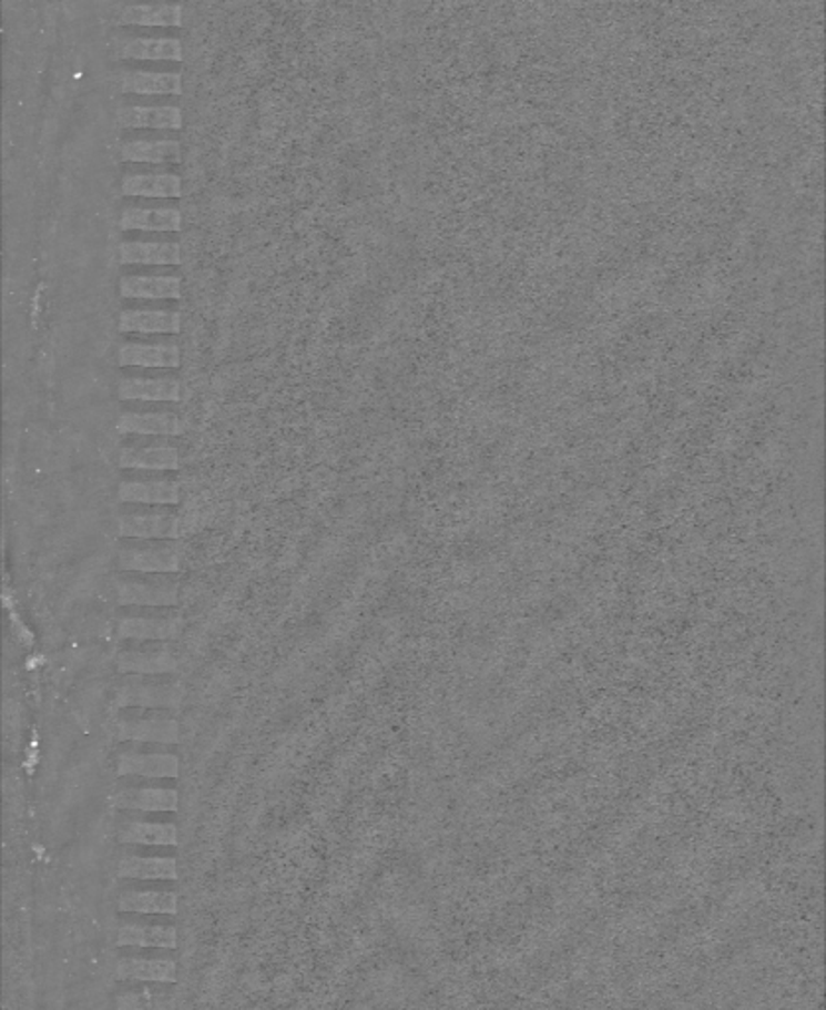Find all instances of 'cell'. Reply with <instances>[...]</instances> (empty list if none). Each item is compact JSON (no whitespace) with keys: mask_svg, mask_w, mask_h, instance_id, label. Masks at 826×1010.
<instances>
[{"mask_svg":"<svg viewBox=\"0 0 826 1010\" xmlns=\"http://www.w3.org/2000/svg\"><path fill=\"white\" fill-rule=\"evenodd\" d=\"M184 697V688L176 681H159L144 675H131L116 688L119 706L139 708H174Z\"/></svg>","mask_w":826,"mask_h":1010,"instance_id":"1","label":"cell"},{"mask_svg":"<svg viewBox=\"0 0 826 1010\" xmlns=\"http://www.w3.org/2000/svg\"><path fill=\"white\" fill-rule=\"evenodd\" d=\"M116 670L129 675H166L179 670L176 652L166 642L131 645L116 655Z\"/></svg>","mask_w":826,"mask_h":1010,"instance_id":"2","label":"cell"},{"mask_svg":"<svg viewBox=\"0 0 826 1010\" xmlns=\"http://www.w3.org/2000/svg\"><path fill=\"white\" fill-rule=\"evenodd\" d=\"M116 602L121 606H174L179 600V584L170 579H121L115 584Z\"/></svg>","mask_w":826,"mask_h":1010,"instance_id":"3","label":"cell"},{"mask_svg":"<svg viewBox=\"0 0 826 1010\" xmlns=\"http://www.w3.org/2000/svg\"><path fill=\"white\" fill-rule=\"evenodd\" d=\"M119 567L123 571L143 572V574L176 572L180 567L179 551L172 545L134 543V545H126L121 549Z\"/></svg>","mask_w":826,"mask_h":1010,"instance_id":"4","label":"cell"},{"mask_svg":"<svg viewBox=\"0 0 826 1010\" xmlns=\"http://www.w3.org/2000/svg\"><path fill=\"white\" fill-rule=\"evenodd\" d=\"M119 741L131 743H179L180 726L172 716H123L116 723Z\"/></svg>","mask_w":826,"mask_h":1010,"instance_id":"5","label":"cell"},{"mask_svg":"<svg viewBox=\"0 0 826 1010\" xmlns=\"http://www.w3.org/2000/svg\"><path fill=\"white\" fill-rule=\"evenodd\" d=\"M119 533L136 541L174 539L180 533V521L170 511H133L119 518Z\"/></svg>","mask_w":826,"mask_h":1010,"instance_id":"6","label":"cell"},{"mask_svg":"<svg viewBox=\"0 0 826 1010\" xmlns=\"http://www.w3.org/2000/svg\"><path fill=\"white\" fill-rule=\"evenodd\" d=\"M180 762L174 754L162 752H123L116 762L119 776L141 778H176Z\"/></svg>","mask_w":826,"mask_h":1010,"instance_id":"7","label":"cell"},{"mask_svg":"<svg viewBox=\"0 0 826 1010\" xmlns=\"http://www.w3.org/2000/svg\"><path fill=\"white\" fill-rule=\"evenodd\" d=\"M113 805L144 814H170L179 809V792L172 787H125L116 792Z\"/></svg>","mask_w":826,"mask_h":1010,"instance_id":"8","label":"cell"},{"mask_svg":"<svg viewBox=\"0 0 826 1010\" xmlns=\"http://www.w3.org/2000/svg\"><path fill=\"white\" fill-rule=\"evenodd\" d=\"M184 429V420L174 412H123L116 420V430L121 435L179 437Z\"/></svg>","mask_w":826,"mask_h":1010,"instance_id":"9","label":"cell"},{"mask_svg":"<svg viewBox=\"0 0 826 1010\" xmlns=\"http://www.w3.org/2000/svg\"><path fill=\"white\" fill-rule=\"evenodd\" d=\"M116 977L121 981L141 983H176L179 967L172 959H146V957H123L116 963Z\"/></svg>","mask_w":826,"mask_h":1010,"instance_id":"10","label":"cell"},{"mask_svg":"<svg viewBox=\"0 0 826 1010\" xmlns=\"http://www.w3.org/2000/svg\"><path fill=\"white\" fill-rule=\"evenodd\" d=\"M119 397L123 401L176 402L180 381L176 377H125L119 384Z\"/></svg>","mask_w":826,"mask_h":1010,"instance_id":"11","label":"cell"},{"mask_svg":"<svg viewBox=\"0 0 826 1010\" xmlns=\"http://www.w3.org/2000/svg\"><path fill=\"white\" fill-rule=\"evenodd\" d=\"M121 367H166L180 366V348L176 344H123L116 354Z\"/></svg>","mask_w":826,"mask_h":1010,"instance_id":"12","label":"cell"},{"mask_svg":"<svg viewBox=\"0 0 826 1010\" xmlns=\"http://www.w3.org/2000/svg\"><path fill=\"white\" fill-rule=\"evenodd\" d=\"M176 618L129 616L119 622V637L131 642H166L179 634Z\"/></svg>","mask_w":826,"mask_h":1010,"instance_id":"13","label":"cell"},{"mask_svg":"<svg viewBox=\"0 0 826 1010\" xmlns=\"http://www.w3.org/2000/svg\"><path fill=\"white\" fill-rule=\"evenodd\" d=\"M121 229L141 232H179L182 215L179 207H126L121 214Z\"/></svg>","mask_w":826,"mask_h":1010,"instance_id":"14","label":"cell"},{"mask_svg":"<svg viewBox=\"0 0 826 1010\" xmlns=\"http://www.w3.org/2000/svg\"><path fill=\"white\" fill-rule=\"evenodd\" d=\"M119 498L126 503L174 506L180 501V488L172 480H126L119 486Z\"/></svg>","mask_w":826,"mask_h":1010,"instance_id":"15","label":"cell"},{"mask_svg":"<svg viewBox=\"0 0 826 1010\" xmlns=\"http://www.w3.org/2000/svg\"><path fill=\"white\" fill-rule=\"evenodd\" d=\"M119 125L126 129H172L182 126V111L174 105L146 108V105H126L116 113Z\"/></svg>","mask_w":826,"mask_h":1010,"instance_id":"16","label":"cell"},{"mask_svg":"<svg viewBox=\"0 0 826 1010\" xmlns=\"http://www.w3.org/2000/svg\"><path fill=\"white\" fill-rule=\"evenodd\" d=\"M121 296L134 300H180V278L129 275L121 278Z\"/></svg>","mask_w":826,"mask_h":1010,"instance_id":"17","label":"cell"},{"mask_svg":"<svg viewBox=\"0 0 826 1010\" xmlns=\"http://www.w3.org/2000/svg\"><path fill=\"white\" fill-rule=\"evenodd\" d=\"M119 948L174 949L179 946V934L172 926H141L123 924L116 931Z\"/></svg>","mask_w":826,"mask_h":1010,"instance_id":"18","label":"cell"},{"mask_svg":"<svg viewBox=\"0 0 826 1010\" xmlns=\"http://www.w3.org/2000/svg\"><path fill=\"white\" fill-rule=\"evenodd\" d=\"M119 330L125 334H179L180 314L176 310H123Z\"/></svg>","mask_w":826,"mask_h":1010,"instance_id":"19","label":"cell"},{"mask_svg":"<svg viewBox=\"0 0 826 1010\" xmlns=\"http://www.w3.org/2000/svg\"><path fill=\"white\" fill-rule=\"evenodd\" d=\"M119 257L123 265H180V247L174 242H125Z\"/></svg>","mask_w":826,"mask_h":1010,"instance_id":"20","label":"cell"},{"mask_svg":"<svg viewBox=\"0 0 826 1010\" xmlns=\"http://www.w3.org/2000/svg\"><path fill=\"white\" fill-rule=\"evenodd\" d=\"M123 194L139 197H180L182 180L172 172L129 174L123 178Z\"/></svg>","mask_w":826,"mask_h":1010,"instance_id":"21","label":"cell"},{"mask_svg":"<svg viewBox=\"0 0 826 1010\" xmlns=\"http://www.w3.org/2000/svg\"><path fill=\"white\" fill-rule=\"evenodd\" d=\"M119 840L126 845L174 847L179 843V827L174 823L126 822L119 829Z\"/></svg>","mask_w":826,"mask_h":1010,"instance_id":"22","label":"cell"},{"mask_svg":"<svg viewBox=\"0 0 826 1010\" xmlns=\"http://www.w3.org/2000/svg\"><path fill=\"white\" fill-rule=\"evenodd\" d=\"M116 875L131 880H176L179 867L174 857H131L121 858Z\"/></svg>","mask_w":826,"mask_h":1010,"instance_id":"23","label":"cell"},{"mask_svg":"<svg viewBox=\"0 0 826 1010\" xmlns=\"http://www.w3.org/2000/svg\"><path fill=\"white\" fill-rule=\"evenodd\" d=\"M121 58L152 60V62H182V42L179 38H133L123 45Z\"/></svg>","mask_w":826,"mask_h":1010,"instance_id":"24","label":"cell"},{"mask_svg":"<svg viewBox=\"0 0 826 1010\" xmlns=\"http://www.w3.org/2000/svg\"><path fill=\"white\" fill-rule=\"evenodd\" d=\"M121 91L133 95H180L182 78L174 72H131L121 81Z\"/></svg>","mask_w":826,"mask_h":1010,"instance_id":"25","label":"cell"},{"mask_svg":"<svg viewBox=\"0 0 826 1010\" xmlns=\"http://www.w3.org/2000/svg\"><path fill=\"white\" fill-rule=\"evenodd\" d=\"M119 466L134 470H179L180 455L174 447L123 448L119 452Z\"/></svg>","mask_w":826,"mask_h":1010,"instance_id":"26","label":"cell"},{"mask_svg":"<svg viewBox=\"0 0 826 1010\" xmlns=\"http://www.w3.org/2000/svg\"><path fill=\"white\" fill-rule=\"evenodd\" d=\"M121 159L126 162L176 164L180 162V143L174 139L161 141H129L121 146Z\"/></svg>","mask_w":826,"mask_h":1010,"instance_id":"27","label":"cell"},{"mask_svg":"<svg viewBox=\"0 0 826 1010\" xmlns=\"http://www.w3.org/2000/svg\"><path fill=\"white\" fill-rule=\"evenodd\" d=\"M119 910L126 914H169L179 912V898L174 892L156 890H129L119 898Z\"/></svg>","mask_w":826,"mask_h":1010,"instance_id":"28","label":"cell"},{"mask_svg":"<svg viewBox=\"0 0 826 1010\" xmlns=\"http://www.w3.org/2000/svg\"><path fill=\"white\" fill-rule=\"evenodd\" d=\"M121 24L139 27H180L182 7L180 4H133L121 12Z\"/></svg>","mask_w":826,"mask_h":1010,"instance_id":"29","label":"cell"},{"mask_svg":"<svg viewBox=\"0 0 826 1010\" xmlns=\"http://www.w3.org/2000/svg\"><path fill=\"white\" fill-rule=\"evenodd\" d=\"M115 1004L116 1010H179L176 992L164 987H144L136 991L121 992Z\"/></svg>","mask_w":826,"mask_h":1010,"instance_id":"30","label":"cell"}]
</instances>
